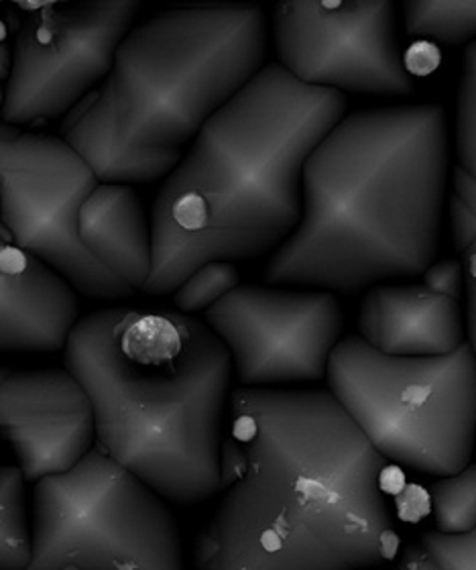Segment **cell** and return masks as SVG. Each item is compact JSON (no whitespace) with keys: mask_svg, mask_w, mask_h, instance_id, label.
<instances>
[{"mask_svg":"<svg viewBox=\"0 0 476 570\" xmlns=\"http://www.w3.org/2000/svg\"><path fill=\"white\" fill-rule=\"evenodd\" d=\"M446 171L440 107L345 117L304 166L298 228L275 250L265 282L357 294L426 274L438 255Z\"/></svg>","mask_w":476,"mask_h":570,"instance_id":"2","label":"cell"},{"mask_svg":"<svg viewBox=\"0 0 476 570\" xmlns=\"http://www.w3.org/2000/svg\"><path fill=\"white\" fill-rule=\"evenodd\" d=\"M360 338L389 356L450 355L465 345L460 302L426 285H379L360 304Z\"/></svg>","mask_w":476,"mask_h":570,"instance_id":"14","label":"cell"},{"mask_svg":"<svg viewBox=\"0 0 476 570\" xmlns=\"http://www.w3.org/2000/svg\"><path fill=\"white\" fill-rule=\"evenodd\" d=\"M434 518L442 534H466L476 528V464L444 476L432 491Z\"/></svg>","mask_w":476,"mask_h":570,"instance_id":"20","label":"cell"},{"mask_svg":"<svg viewBox=\"0 0 476 570\" xmlns=\"http://www.w3.org/2000/svg\"><path fill=\"white\" fill-rule=\"evenodd\" d=\"M0 434L27 483L68 473L95 449L90 395L66 368L9 373L0 383Z\"/></svg>","mask_w":476,"mask_h":570,"instance_id":"12","label":"cell"},{"mask_svg":"<svg viewBox=\"0 0 476 570\" xmlns=\"http://www.w3.org/2000/svg\"><path fill=\"white\" fill-rule=\"evenodd\" d=\"M63 353L95 407L96 449L167 501L191 505L220 491L232 358L210 326L102 309L76 322Z\"/></svg>","mask_w":476,"mask_h":570,"instance_id":"4","label":"cell"},{"mask_svg":"<svg viewBox=\"0 0 476 570\" xmlns=\"http://www.w3.org/2000/svg\"><path fill=\"white\" fill-rule=\"evenodd\" d=\"M343 92L267 66L204 125L151 214L147 294L176 292L206 263L281 247L301 218L304 166L345 119Z\"/></svg>","mask_w":476,"mask_h":570,"instance_id":"3","label":"cell"},{"mask_svg":"<svg viewBox=\"0 0 476 570\" xmlns=\"http://www.w3.org/2000/svg\"><path fill=\"white\" fill-rule=\"evenodd\" d=\"M4 105V88H2V83H0V107Z\"/></svg>","mask_w":476,"mask_h":570,"instance_id":"25","label":"cell"},{"mask_svg":"<svg viewBox=\"0 0 476 570\" xmlns=\"http://www.w3.org/2000/svg\"><path fill=\"white\" fill-rule=\"evenodd\" d=\"M385 459L324 390L230 395L212 520L198 570H363L394 544Z\"/></svg>","mask_w":476,"mask_h":570,"instance_id":"1","label":"cell"},{"mask_svg":"<svg viewBox=\"0 0 476 570\" xmlns=\"http://www.w3.org/2000/svg\"><path fill=\"white\" fill-rule=\"evenodd\" d=\"M78 322L72 285L0 237V353H58Z\"/></svg>","mask_w":476,"mask_h":570,"instance_id":"13","label":"cell"},{"mask_svg":"<svg viewBox=\"0 0 476 570\" xmlns=\"http://www.w3.org/2000/svg\"><path fill=\"white\" fill-rule=\"evenodd\" d=\"M397 570H476V528L466 534L422 535L407 548Z\"/></svg>","mask_w":476,"mask_h":570,"instance_id":"19","label":"cell"},{"mask_svg":"<svg viewBox=\"0 0 476 570\" xmlns=\"http://www.w3.org/2000/svg\"><path fill=\"white\" fill-rule=\"evenodd\" d=\"M100 186L72 145L0 120V237L92 297L129 296L132 289L86 250L78 216Z\"/></svg>","mask_w":476,"mask_h":570,"instance_id":"8","label":"cell"},{"mask_svg":"<svg viewBox=\"0 0 476 570\" xmlns=\"http://www.w3.org/2000/svg\"><path fill=\"white\" fill-rule=\"evenodd\" d=\"M404 12L411 36L444 46L476 41V0H411L405 2Z\"/></svg>","mask_w":476,"mask_h":570,"instance_id":"16","label":"cell"},{"mask_svg":"<svg viewBox=\"0 0 476 570\" xmlns=\"http://www.w3.org/2000/svg\"><path fill=\"white\" fill-rule=\"evenodd\" d=\"M78 235L110 274L131 289H145L153 272V233L137 191L100 184L80 208Z\"/></svg>","mask_w":476,"mask_h":570,"instance_id":"15","label":"cell"},{"mask_svg":"<svg viewBox=\"0 0 476 570\" xmlns=\"http://www.w3.org/2000/svg\"><path fill=\"white\" fill-rule=\"evenodd\" d=\"M21 17L12 21V14L0 12V83L9 82L12 70V53H14V39L19 31Z\"/></svg>","mask_w":476,"mask_h":570,"instance_id":"24","label":"cell"},{"mask_svg":"<svg viewBox=\"0 0 476 570\" xmlns=\"http://www.w3.org/2000/svg\"><path fill=\"white\" fill-rule=\"evenodd\" d=\"M458 161L466 176L476 179V41L466 48L458 92Z\"/></svg>","mask_w":476,"mask_h":570,"instance_id":"22","label":"cell"},{"mask_svg":"<svg viewBox=\"0 0 476 570\" xmlns=\"http://www.w3.org/2000/svg\"><path fill=\"white\" fill-rule=\"evenodd\" d=\"M24 11L4 86L2 120L43 125L72 112L107 80L137 2H41Z\"/></svg>","mask_w":476,"mask_h":570,"instance_id":"9","label":"cell"},{"mask_svg":"<svg viewBox=\"0 0 476 570\" xmlns=\"http://www.w3.org/2000/svg\"><path fill=\"white\" fill-rule=\"evenodd\" d=\"M454 240L465 272L466 333L476 355V179L458 167L450 198Z\"/></svg>","mask_w":476,"mask_h":570,"instance_id":"18","label":"cell"},{"mask_svg":"<svg viewBox=\"0 0 476 570\" xmlns=\"http://www.w3.org/2000/svg\"><path fill=\"white\" fill-rule=\"evenodd\" d=\"M245 387L320 381L343 334V306L330 292L245 285L206 309Z\"/></svg>","mask_w":476,"mask_h":570,"instance_id":"11","label":"cell"},{"mask_svg":"<svg viewBox=\"0 0 476 570\" xmlns=\"http://www.w3.org/2000/svg\"><path fill=\"white\" fill-rule=\"evenodd\" d=\"M424 282L429 292L438 294V296L450 297L460 302L465 297V272L460 262L446 259V262L432 263Z\"/></svg>","mask_w":476,"mask_h":570,"instance_id":"23","label":"cell"},{"mask_svg":"<svg viewBox=\"0 0 476 570\" xmlns=\"http://www.w3.org/2000/svg\"><path fill=\"white\" fill-rule=\"evenodd\" d=\"M265 12L216 4L161 12L120 43L115 66L63 122L98 181L169 176L204 125L261 71Z\"/></svg>","mask_w":476,"mask_h":570,"instance_id":"5","label":"cell"},{"mask_svg":"<svg viewBox=\"0 0 476 570\" xmlns=\"http://www.w3.org/2000/svg\"><path fill=\"white\" fill-rule=\"evenodd\" d=\"M281 68L314 88L409 96L416 86L397 46L394 2H286L275 9Z\"/></svg>","mask_w":476,"mask_h":570,"instance_id":"10","label":"cell"},{"mask_svg":"<svg viewBox=\"0 0 476 570\" xmlns=\"http://www.w3.org/2000/svg\"><path fill=\"white\" fill-rule=\"evenodd\" d=\"M7 375H9V371H4V368H0V383H2V381H4V377H7Z\"/></svg>","mask_w":476,"mask_h":570,"instance_id":"26","label":"cell"},{"mask_svg":"<svg viewBox=\"0 0 476 570\" xmlns=\"http://www.w3.org/2000/svg\"><path fill=\"white\" fill-rule=\"evenodd\" d=\"M336 402L383 459L417 473L465 471L476 449V355L389 356L360 336L343 338L328 363Z\"/></svg>","mask_w":476,"mask_h":570,"instance_id":"6","label":"cell"},{"mask_svg":"<svg viewBox=\"0 0 476 570\" xmlns=\"http://www.w3.org/2000/svg\"><path fill=\"white\" fill-rule=\"evenodd\" d=\"M238 287V272L232 263H206L179 285L173 304L181 312L212 308L222 297Z\"/></svg>","mask_w":476,"mask_h":570,"instance_id":"21","label":"cell"},{"mask_svg":"<svg viewBox=\"0 0 476 570\" xmlns=\"http://www.w3.org/2000/svg\"><path fill=\"white\" fill-rule=\"evenodd\" d=\"M19 466H0V570H24L31 552L29 495Z\"/></svg>","mask_w":476,"mask_h":570,"instance_id":"17","label":"cell"},{"mask_svg":"<svg viewBox=\"0 0 476 570\" xmlns=\"http://www.w3.org/2000/svg\"><path fill=\"white\" fill-rule=\"evenodd\" d=\"M24 570H184L166 499L100 449L29 495Z\"/></svg>","mask_w":476,"mask_h":570,"instance_id":"7","label":"cell"}]
</instances>
